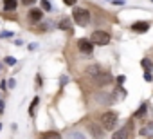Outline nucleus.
I'll list each match as a JSON object with an SVG mask.
<instances>
[{
    "mask_svg": "<svg viewBox=\"0 0 153 139\" xmlns=\"http://www.w3.org/2000/svg\"><path fill=\"white\" fill-rule=\"evenodd\" d=\"M72 18H74V22L81 27H85L90 24V13H88V9L85 7H74V11H72Z\"/></svg>",
    "mask_w": 153,
    "mask_h": 139,
    "instance_id": "1",
    "label": "nucleus"
},
{
    "mask_svg": "<svg viewBox=\"0 0 153 139\" xmlns=\"http://www.w3.org/2000/svg\"><path fill=\"white\" fill-rule=\"evenodd\" d=\"M101 125H103L105 130H114L115 125H117V114L115 112H105L101 116Z\"/></svg>",
    "mask_w": 153,
    "mask_h": 139,
    "instance_id": "2",
    "label": "nucleus"
},
{
    "mask_svg": "<svg viewBox=\"0 0 153 139\" xmlns=\"http://www.w3.org/2000/svg\"><path fill=\"white\" fill-rule=\"evenodd\" d=\"M90 42L96 45H108L110 44V35L105 33V31H94L90 36Z\"/></svg>",
    "mask_w": 153,
    "mask_h": 139,
    "instance_id": "3",
    "label": "nucleus"
},
{
    "mask_svg": "<svg viewBox=\"0 0 153 139\" xmlns=\"http://www.w3.org/2000/svg\"><path fill=\"white\" fill-rule=\"evenodd\" d=\"M92 81H94L96 85H99V87H105V85H108V83L114 81V78H112V74H110V72H103V71H101L97 76L92 78Z\"/></svg>",
    "mask_w": 153,
    "mask_h": 139,
    "instance_id": "4",
    "label": "nucleus"
},
{
    "mask_svg": "<svg viewBox=\"0 0 153 139\" xmlns=\"http://www.w3.org/2000/svg\"><path fill=\"white\" fill-rule=\"evenodd\" d=\"M78 49H79V52H83V54H92V52H94V44L87 38H79L78 40Z\"/></svg>",
    "mask_w": 153,
    "mask_h": 139,
    "instance_id": "5",
    "label": "nucleus"
},
{
    "mask_svg": "<svg viewBox=\"0 0 153 139\" xmlns=\"http://www.w3.org/2000/svg\"><path fill=\"white\" fill-rule=\"evenodd\" d=\"M112 139H130V126H122L114 132Z\"/></svg>",
    "mask_w": 153,
    "mask_h": 139,
    "instance_id": "6",
    "label": "nucleus"
},
{
    "mask_svg": "<svg viewBox=\"0 0 153 139\" xmlns=\"http://www.w3.org/2000/svg\"><path fill=\"white\" fill-rule=\"evenodd\" d=\"M88 130L92 132L94 139H103V130H101V125L97 126L96 123H90V125H88Z\"/></svg>",
    "mask_w": 153,
    "mask_h": 139,
    "instance_id": "7",
    "label": "nucleus"
},
{
    "mask_svg": "<svg viewBox=\"0 0 153 139\" xmlns=\"http://www.w3.org/2000/svg\"><path fill=\"white\" fill-rule=\"evenodd\" d=\"M148 29H150L148 22H135L133 25H131V31H135V33H146Z\"/></svg>",
    "mask_w": 153,
    "mask_h": 139,
    "instance_id": "8",
    "label": "nucleus"
},
{
    "mask_svg": "<svg viewBox=\"0 0 153 139\" xmlns=\"http://www.w3.org/2000/svg\"><path fill=\"white\" fill-rule=\"evenodd\" d=\"M85 72L88 74L90 78H94V76H97V74L101 72V67H99V65H96V63H92V65H88V67L85 69Z\"/></svg>",
    "mask_w": 153,
    "mask_h": 139,
    "instance_id": "9",
    "label": "nucleus"
},
{
    "mask_svg": "<svg viewBox=\"0 0 153 139\" xmlns=\"http://www.w3.org/2000/svg\"><path fill=\"white\" fill-rule=\"evenodd\" d=\"M140 135H144V137H153V121L144 125L140 128Z\"/></svg>",
    "mask_w": 153,
    "mask_h": 139,
    "instance_id": "10",
    "label": "nucleus"
},
{
    "mask_svg": "<svg viewBox=\"0 0 153 139\" xmlns=\"http://www.w3.org/2000/svg\"><path fill=\"white\" fill-rule=\"evenodd\" d=\"M42 16H43L42 9H31V11H29V18L33 20V22H40V20H42Z\"/></svg>",
    "mask_w": 153,
    "mask_h": 139,
    "instance_id": "11",
    "label": "nucleus"
},
{
    "mask_svg": "<svg viewBox=\"0 0 153 139\" xmlns=\"http://www.w3.org/2000/svg\"><path fill=\"white\" fill-rule=\"evenodd\" d=\"M4 9L6 11H15L16 9V0H4Z\"/></svg>",
    "mask_w": 153,
    "mask_h": 139,
    "instance_id": "12",
    "label": "nucleus"
},
{
    "mask_svg": "<svg viewBox=\"0 0 153 139\" xmlns=\"http://www.w3.org/2000/svg\"><path fill=\"white\" fill-rule=\"evenodd\" d=\"M40 139H61V135L58 132H45L40 135Z\"/></svg>",
    "mask_w": 153,
    "mask_h": 139,
    "instance_id": "13",
    "label": "nucleus"
},
{
    "mask_svg": "<svg viewBox=\"0 0 153 139\" xmlns=\"http://www.w3.org/2000/svg\"><path fill=\"white\" fill-rule=\"evenodd\" d=\"M68 139H87L81 132H78V130H74V132H68Z\"/></svg>",
    "mask_w": 153,
    "mask_h": 139,
    "instance_id": "14",
    "label": "nucleus"
},
{
    "mask_svg": "<svg viewBox=\"0 0 153 139\" xmlns=\"http://www.w3.org/2000/svg\"><path fill=\"white\" fill-rule=\"evenodd\" d=\"M146 109H148V107H146V103H142V105L139 107V110L135 112V117H140V116H144V114H146Z\"/></svg>",
    "mask_w": 153,
    "mask_h": 139,
    "instance_id": "15",
    "label": "nucleus"
},
{
    "mask_svg": "<svg viewBox=\"0 0 153 139\" xmlns=\"http://www.w3.org/2000/svg\"><path fill=\"white\" fill-rule=\"evenodd\" d=\"M140 65H142V69H144V71H151V61H150L148 58L142 60V61H140Z\"/></svg>",
    "mask_w": 153,
    "mask_h": 139,
    "instance_id": "16",
    "label": "nucleus"
},
{
    "mask_svg": "<svg viewBox=\"0 0 153 139\" xmlns=\"http://www.w3.org/2000/svg\"><path fill=\"white\" fill-rule=\"evenodd\" d=\"M36 105H38V98H34V99H33V103H31V107H29V114H31V116H34V109H36Z\"/></svg>",
    "mask_w": 153,
    "mask_h": 139,
    "instance_id": "17",
    "label": "nucleus"
},
{
    "mask_svg": "<svg viewBox=\"0 0 153 139\" xmlns=\"http://www.w3.org/2000/svg\"><path fill=\"white\" fill-rule=\"evenodd\" d=\"M42 9L43 11H50V9H52V6H50L49 0H42Z\"/></svg>",
    "mask_w": 153,
    "mask_h": 139,
    "instance_id": "18",
    "label": "nucleus"
},
{
    "mask_svg": "<svg viewBox=\"0 0 153 139\" xmlns=\"http://www.w3.org/2000/svg\"><path fill=\"white\" fill-rule=\"evenodd\" d=\"M106 96H108V94H101V96H99V101H103V103H112V99L106 98Z\"/></svg>",
    "mask_w": 153,
    "mask_h": 139,
    "instance_id": "19",
    "label": "nucleus"
},
{
    "mask_svg": "<svg viewBox=\"0 0 153 139\" xmlns=\"http://www.w3.org/2000/svg\"><path fill=\"white\" fill-rule=\"evenodd\" d=\"M4 61L7 63V65H16V60H15V58H11V56H7Z\"/></svg>",
    "mask_w": 153,
    "mask_h": 139,
    "instance_id": "20",
    "label": "nucleus"
},
{
    "mask_svg": "<svg viewBox=\"0 0 153 139\" xmlns=\"http://www.w3.org/2000/svg\"><path fill=\"white\" fill-rule=\"evenodd\" d=\"M59 29H68V20H63V22L59 24Z\"/></svg>",
    "mask_w": 153,
    "mask_h": 139,
    "instance_id": "21",
    "label": "nucleus"
},
{
    "mask_svg": "<svg viewBox=\"0 0 153 139\" xmlns=\"http://www.w3.org/2000/svg\"><path fill=\"white\" fill-rule=\"evenodd\" d=\"M144 80H146V81H151V80H153V76H151V72H150V71H146V74H144Z\"/></svg>",
    "mask_w": 153,
    "mask_h": 139,
    "instance_id": "22",
    "label": "nucleus"
},
{
    "mask_svg": "<svg viewBox=\"0 0 153 139\" xmlns=\"http://www.w3.org/2000/svg\"><path fill=\"white\" fill-rule=\"evenodd\" d=\"M7 36H13V33H9V31H4V33H0V38H7Z\"/></svg>",
    "mask_w": 153,
    "mask_h": 139,
    "instance_id": "23",
    "label": "nucleus"
},
{
    "mask_svg": "<svg viewBox=\"0 0 153 139\" xmlns=\"http://www.w3.org/2000/svg\"><path fill=\"white\" fill-rule=\"evenodd\" d=\"M7 81H9V83H7V87H9V89L16 87V81H15V80H7Z\"/></svg>",
    "mask_w": 153,
    "mask_h": 139,
    "instance_id": "24",
    "label": "nucleus"
},
{
    "mask_svg": "<svg viewBox=\"0 0 153 139\" xmlns=\"http://www.w3.org/2000/svg\"><path fill=\"white\" fill-rule=\"evenodd\" d=\"M63 2H65L67 6H74V4L78 2V0H63Z\"/></svg>",
    "mask_w": 153,
    "mask_h": 139,
    "instance_id": "25",
    "label": "nucleus"
},
{
    "mask_svg": "<svg viewBox=\"0 0 153 139\" xmlns=\"http://www.w3.org/2000/svg\"><path fill=\"white\" fill-rule=\"evenodd\" d=\"M124 80H126L124 76H117V83H119V85H122V83H124Z\"/></svg>",
    "mask_w": 153,
    "mask_h": 139,
    "instance_id": "26",
    "label": "nucleus"
},
{
    "mask_svg": "<svg viewBox=\"0 0 153 139\" xmlns=\"http://www.w3.org/2000/svg\"><path fill=\"white\" fill-rule=\"evenodd\" d=\"M34 2H36V0H24V4H25V6H33Z\"/></svg>",
    "mask_w": 153,
    "mask_h": 139,
    "instance_id": "27",
    "label": "nucleus"
},
{
    "mask_svg": "<svg viewBox=\"0 0 153 139\" xmlns=\"http://www.w3.org/2000/svg\"><path fill=\"white\" fill-rule=\"evenodd\" d=\"M2 112H4V103L0 101V114H2Z\"/></svg>",
    "mask_w": 153,
    "mask_h": 139,
    "instance_id": "28",
    "label": "nucleus"
},
{
    "mask_svg": "<svg viewBox=\"0 0 153 139\" xmlns=\"http://www.w3.org/2000/svg\"><path fill=\"white\" fill-rule=\"evenodd\" d=\"M0 130H2V123H0Z\"/></svg>",
    "mask_w": 153,
    "mask_h": 139,
    "instance_id": "29",
    "label": "nucleus"
},
{
    "mask_svg": "<svg viewBox=\"0 0 153 139\" xmlns=\"http://www.w3.org/2000/svg\"><path fill=\"white\" fill-rule=\"evenodd\" d=\"M151 2H153V0H151Z\"/></svg>",
    "mask_w": 153,
    "mask_h": 139,
    "instance_id": "30",
    "label": "nucleus"
}]
</instances>
